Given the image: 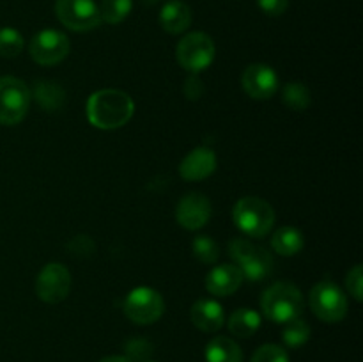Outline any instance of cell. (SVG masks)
<instances>
[{
    "instance_id": "29",
    "label": "cell",
    "mask_w": 363,
    "mask_h": 362,
    "mask_svg": "<svg viewBox=\"0 0 363 362\" xmlns=\"http://www.w3.org/2000/svg\"><path fill=\"white\" fill-rule=\"evenodd\" d=\"M257 6L268 16H280L287 11L289 0H257Z\"/></svg>"
},
{
    "instance_id": "6",
    "label": "cell",
    "mask_w": 363,
    "mask_h": 362,
    "mask_svg": "<svg viewBox=\"0 0 363 362\" xmlns=\"http://www.w3.org/2000/svg\"><path fill=\"white\" fill-rule=\"evenodd\" d=\"M308 302L314 314L326 323H337L347 314L346 295L332 280H321L315 284L312 287Z\"/></svg>"
},
{
    "instance_id": "11",
    "label": "cell",
    "mask_w": 363,
    "mask_h": 362,
    "mask_svg": "<svg viewBox=\"0 0 363 362\" xmlns=\"http://www.w3.org/2000/svg\"><path fill=\"white\" fill-rule=\"evenodd\" d=\"M71 273L60 263H50L39 272L35 280V293L46 304H59L69 295Z\"/></svg>"
},
{
    "instance_id": "12",
    "label": "cell",
    "mask_w": 363,
    "mask_h": 362,
    "mask_svg": "<svg viewBox=\"0 0 363 362\" xmlns=\"http://www.w3.org/2000/svg\"><path fill=\"white\" fill-rule=\"evenodd\" d=\"M243 89L254 99H269L279 89V75L266 64H252L243 73Z\"/></svg>"
},
{
    "instance_id": "5",
    "label": "cell",
    "mask_w": 363,
    "mask_h": 362,
    "mask_svg": "<svg viewBox=\"0 0 363 362\" xmlns=\"http://www.w3.org/2000/svg\"><path fill=\"white\" fill-rule=\"evenodd\" d=\"M30 106V91L14 77H0V124L14 126L25 119Z\"/></svg>"
},
{
    "instance_id": "32",
    "label": "cell",
    "mask_w": 363,
    "mask_h": 362,
    "mask_svg": "<svg viewBox=\"0 0 363 362\" xmlns=\"http://www.w3.org/2000/svg\"><path fill=\"white\" fill-rule=\"evenodd\" d=\"M160 0H142V4H144V6H155V4H158Z\"/></svg>"
},
{
    "instance_id": "10",
    "label": "cell",
    "mask_w": 363,
    "mask_h": 362,
    "mask_svg": "<svg viewBox=\"0 0 363 362\" xmlns=\"http://www.w3.org/2000/svg\"><path fill=\"white\" fill-rule=\"evenodd\" d=\"M69 53V39L64 32L45 28L30 41V55L41 66H53L64 60Z\"/></svg>"
},
{
    "instance_id": "31",
    "label": "cell",
    "mask_w": 363,
    "mask_h": 362,
    "mask_svg": "<svg viewBox=\"0 0 363 362\" xmlns=\"http://www.w3.org/2000/svg\"><path fill=\"white\" fill-rule=\"evenodd\" d=\"M99 362H131L128 357H123V355H112V357H106Z\"/></svg>"
},
{
    "instance_id": "20",
    "label": "cell",
    "mask_w": 363,
    "mask_h": 362,
    "mask_svg": "<svg viewBox=\"0 0 363 362\" xmlns=\"http://www.w3.org/2000/svg\"><path fill=\"white\" fill-rule=\"evenodd\" d=\"M303 234L296 227H280L272 238L273 251L279 252L280 256H296L303 248Z\"/></svg>"
},
{
    "instance_id": "9",
    "label": "cell",
    "mask_w": 363,
    "mask_h": 362,
    "mask_svg": "<svg viewBox=\"0 0 363 362\" xmlns=\"http://www.w3.org/2000/svg\"><path fill=\"white\" fill-rule=\"evenodd\" d=\"M57 18L69 31L87 32L99 27L101 14L94 0H57Z\"/></svg>"
},
{
    "instance_id": "19",
    "label": "cell",
    "mask_w": 363,
    "mask_h": 362,
    "mask_svg": "<svg viewBox=\"0 0 363 362\" xmlns=\"http://www.w3.org/2000/svg\"><path fill=\"white\" fill-rule=\"evenodd\" d=\"M259 327H261V314L254 309L241 307L234 311L229 318V330L241 339L254 336Z\"/></svg>"
},
{
    "instance_id": "14",
    "label": "cell",
    "mask_w": 363,
    "mask_h": 362,
    "mask_svg": "<svg viewBox=\"0 0 363 362\" xmlns=\"http://www.w3.org/2000/svg\"><path fill=\"white\" fill-rule=\"evenodd\" d=\"M216 169V155L209 148H197L188 153L179 165V174L186 181H201Z\"/></svg>"
},
{
    "instance_id": "22",
    "label": "cell",
    "mask_w": 363,
    "mask_h": 362,
    "mask_svg": "<svg viewBox=\"0 0 363 362\" xmlns=\"http://www.w3.org/2000/svg\"><path fill=\"white\" fill-rule=\"evenodd\" d=\"M282 98L284 103L291 110H296V112L307 110L311 106V91H308L307 85L300 84V82H293V84L286 85Z\"/></svg>"
},
{
    "instance_id": "24",
    "label": "cell",
    "mask_w": 363,
    "mask_h": 362,
    "mask_svg": "<svg viewBox=\"0 0 363 362\" xmlns=\"http://www.w3.org/2000/svg\"><path fill=\"white\" fill-rule=\"evenodd\" d=\"M21 50H23V35L16 28H0V57L13 59L20 55Z\"/></svg>"
},
{
    "instance_id": "33",
    "label": "cell",
    "mask_w": 363,
    "mask_h": 362,
    "mask_svg": "<svg viewBox=\"0 0 363 362\" xmlns=\"http://www.w3.org/2000/svg\"><path fill=\"white\" fill-rule=\"evenodd\" d=\"M144 362H155V361H144Z\"/></svg>"
},
{
    "instance_id": "4",
    "label": "cell",
    "mask_w": 363,
    "mask_h": 362,
    "mask_svg": "<svg viewBox=\"0 0 363 362\" xmlns=\"http://www.w3.org/2000/svg\"><path fill=\"white\" fill-rule=\"evenodd\" d=\"M233 219L247 236L262 238L272 231L275 224V212L264 199L243 197L234 206Z\"/></svg>"
},
{
    "instance_id": "17",
    "label": "cell",
    "mask_w": 363,
    "mask_h": 362,
    "mask_svg": "<svg viewBox=\"0 0 363 362\" xmlns=\"http://www.w3.org/2000/svg\"><path fill=\"white\" fill-rule=\"evenodd\" d=\"M191 23L190 7L179 0H170L160 11V25L169 34H181Z\"/></svg>"
},
{
    "instance_id": "8",
    "label": "cell",
    "mask_w": 363,
    "mask_h": 362,
    "mask_svg": "<svg viewBox=\"0 0 363 362\" xmlns=\"http://www.w3.org/2000/svg\"><path fill=\"white\" fill-rule=\"evenodd\" d=\"M165 311L163 297L147 286L137 287L124 300V314L138 325H151L158 322Z\"/></svg>"
},
{
    "instance_id": "21",
    "label": "cell",
    "mask_w": 363,
    "mask_h": 362,
    "mask_svg": "<svg viewBox=\"0 0 363 362\" xmlns=\"http://www.w3.org/2000/svg\"><path fill=\"white\" fill-rule=\"evenodd\" d=\"M133 7V0H103L99 7L101 21L110 25H117L128 18Z\"/></svg>"
},
{
    "instance_id": "23",
    "label": "cell",
    "mask_w": 363,
    "mask_h": 362,
    "mask_svg": "<svg viewBox=\"0 0 363 362\" xmlns=\"http://www.w3.org/2000/svg\"><path fill=\"white\" fill-rule=\"evenodd\" d=\"M308 337H311V327L303 319L294 318L291 322H287L286 327H284L282 339L289 348L303 346L308 341Z\"/></svg>"
},
{
    "instance_id": "27",
    "label": "cell",
    "mask_w": 363,
    "mask_h": 362,
    "mask_svg": "<svg viewBox=\"0 0 363 362\" xmlns=\"http://www.w3.org/2000/svg\"><path fill=\"white\" fill-rule=\"evenodd\" d=\"M126 353L131 362L133 361L144 362L147 361L149 355L152 353V346L144 339H133L126 344Z\"/></svg>"
},
{
    "instance_id": "3",
    "label": "cell",
    "mask_w": 363,
    "mask_h": 362,
    "mask_svg": "<svg viewBox=\"0 0 363 362\" xmlns=\"http://www.w3.org/2000/svg\"><path fill=\"white\" fill-rule=\"evenodd\" d=\"M230 258L243 273V279L259 283L273 272V256L264 247L252 243L247 238H234L229 243Z\"/></svg>"
},
{
    "instance_id": "28",
    "label": "cell",
    "mask_w": 363,
    "mask_h": 362,
    "mask_svg": "<svg viewBox=\"0 0 363 362\" xmlns=\"http://www.w3.org/2000/svg\"><path fill=\"white\" fill-rule=\"evenodd\" d=\"M346 286L350 290V293L357 298L358 302L362 300V290H363V272L362 265L353 266V270H350L346 277Z\"/></svg>"
},
{
    "instance_id": "26",
    "label": "cell",
    "mask_w": 363,
    "mask_h": 362,
    "mask_svg": "<svg viewBox=\"0 0 363 362\" xmlns=\"http://www.w3.org/2000/svg\"><path fill=\"white\" fill-rule=\"evenodd\" d=\"M252 362H289V355L279 344H264L255 351Z\"/></svg>"
},
{
    "instance_id": "15",
    "label": "cell",
    "mask_w": 363,
    "mask_h": 362,
    "mask_svg": "<svg viewBox=\"0 0 363 362\" xmlns=\"http://www.w3.org/2000/svg\"><path fill=\"white\" fill-rule=\"evenodd\" d=\"M243 283V273L236 265H222L213 268L206 277V287L216 297H229Z\"/></svg>"
},
{
    "instance_id": "16",
    "label": "cell",
    "mask_w": 363,
    "mask_h": 362,
    "mask_svg": "<svg viewBox=\"0 0 363 362\" xmlns=\"http://www.w3.org/2000/svg\"><path fill=\"white\" fill-rule=\"evenodd\" d=\"M190 318L191 323L202 332H216V330L222 329L225 312H223V307L218 302L202 298V300L195 302L191 305Z\"/></svg>"
},
{
    "instance_id": "25",
    "label": "cell",
    "mask_w": 363,
    "mask_h": 362,
    "mask_svg": "<svg viewBox=\"0 0 363 362\" xmlns=\"http://www.w3.org/2000/svg\"><path fill=\"white\" fill-rule=\"evenodd\" d=\"M191 251H194V256L201 263H206V265H213L218 259V245L213 240L211 236H197L191 243Z\"/></svg>"
},
{
    "instance_id": "18",
    "label": "cell",
    "mask_w": 363,
    "mask_h": 362,
    "mask_svg": "<svg viewBox=\"0 0 363 362\" xmlns=\"http://www.w3.org/2000/svg\"><path fill=\"white\" fill-rule=\"evenodd\" d=\"M206 362H243V351L229 337H215L206 346Z\"/></svg>"
},
{
    "instance_id": "2",
    "label": "cell",
    "mask_w": 363,
    "mask_h": 362,
    "mask_svg": "<svg viewBox=\"0 0 363 362\" xmlns=\"http://www.w3.org/2000/svg\"><path fill=\"white\" fill-rule=\"evenodd\" d=\"M303 307V295L291 283L273 284L261 298L262 312L266 318L275 323H287L294 318H300Z\"/></svg>"
},
{
    "instance_id": "7",
    "label": "cell",
    "mask_w": 363,
    "mask_h": 362,
    "mask_svg": "<svg viewBox=\"0 0 363 362\" xmlns=\"http://www.w3.org/2000/svg\"><path fill=\"white\" fill-rule=\"evenodd\" d=\"M176 57L184 70L199 73L211 66L215 59V43L204 32H191L177 43Z\"/></svg>"
},
{
    "instance_id": "1",
    "label": "cell",
    "mask_w": 363,
    "mask_h": 362,
    "mask_svg": "<svg viewBox=\"0 0 363 362\" xmlns=\"http://www.w3.org/2000/svg\"><path fill=\"white\" fill-rule=\"evenodd\" d=\"M133 99L117 89H103L94 92L87 102V117L92 126L101 130H116L124 126L133 116Z\"/></svg>"
},
{
    "instance_id": "13",
    "label": "cell",
    "mask_w": 363,
    "mask_h": 362,
    "mask_svg": "<svg viewBox=\"0 0 363 362\" xmlns=\"http://www.w3.org/2000/svg\"><path fill=\"white\" fill-rule=\"evenodd\" d=\"M211 216V202L202 194H188L179 201L176 219L184 229L197 231L208 224Z\"/></svg>"
},
{
    "instance_id": "30",
    "label": "cell",
    "mask_w": 363,
    "mask_h": 362,
    "mask_svg": "<svg viewBox=\"0 0 363 362\" xmlns=\"http://www.w3.org/2000/svg\"><path fill=\"white\" fill-rule=\"evenodd\" d=\"M197 87L199 89H204V87H202L201 80H199L197 77H190V78H188L186 85H184V92H186L188 98H199V96L202 94L201 91H197Z\"/></svg>"
}]
</instances>
